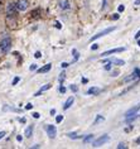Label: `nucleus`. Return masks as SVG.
<instances>
[{
    "label": "nucleus",
    "instance_id": "17",
    "mask_svg": "<svg viewBox=\"0 0 140 149\" xmlns=\"http://www.w3.org/2000/svg\"><path fill=\"white\" fill-rule=\"evenodd\" d=\"M112 62L115 63V65H119V66H123V65H125V62L123 61V59H112Z\"/></svg>",
    "mask_w": 140,
    "mask_h": 149
},
{
    "label": "nucleus",
    "instance_id": "41",
    "mask_svg": "<svg viewBox=\"0 0 140 149\" xmlns=\"http://www.w3.org/2000/svg\"><path fill=\"white\" fill-rule=\"evenodd\" d=\"M51 114H52V115H54V114H56V110H54V109H52V110H51Z\"/></svg>",
    "mask_w": 140,
    "mask_h": 149
},
{
    "label": "nucleus",
    "instance_id": "37",
    "mask_svg": "<svg viewBox=\"0 0 140 149\" xmlns=\"http://www.w3.org/2000/svg\"><path fill=\"white\" fill-rule=\"evenodd\" d=\"M135 38L136 39H138V38H140V31L138 32V33H136V34H135Z\"/></svg>",
    "mask_w": 140,
    "mask_h": 149
},
{
    "label": "nucleus",
    "instance_id": "42",
    "mask_svg": "<svg viewBox=\"0 0 140 149\" xmlns=\"http://www.w3.org/2000/svg\"><path fill=\"white\" fill-rule=\"evenodd\" d=\"M135 5H140V0H136V1H135Z\"/></svg>",
    "mask_w": 140,
    "mask_h": 149
},
{
    "label": "nucleus",
    "instance_id": "32",
    "mask_svg": "<svg viewBox=\"0 0 140 149\" xmlns=\"http://www.w3.org/2000/svg\"><path fill=\"white\" fill-rule=\"evenodd\" d=\"M60 91H61V94H64V92H66V87L62 86V87L60 88Z\"/></svg>",
    "mask_w": 140,
    "mask_h": 149
},
{
    "label": "nucleus",
    "instance_id": "35",
    "mask_svg": "<svg viewBox=\"0 0 140 149\" xmlns=\"http://www.w3.org/2000/svg\"><path fill=\"white\" fill-rule=\"evenodd\" d=\"M56 28H58V29H61V28H62V25H61V23H58V22H57V23H56Z\"/></svg>",
    "mask_w": 140,
    "mask_h": 149
},
{
    "label": "nucleus",
    "instance_id": "24",
    "mask_svg": "<svg viewBox=\"0 0 140 149\" xmlns=\"http://www.w3.org/2000/svg\"><path fill=\"white\" fill-rule=\"evenodd\" d=\"M19 80H20V79H19V77H15V79H14V80H13V85H17L18 82H19Z\"/></svg>",
    "mask_w": 140,
    "mask_h": 149
},
{
    "label": "nucleus",
    "instance_id": "28",
    "mask_svg": "<svg viewBox=\"0 0 140 149\" xmlns=\"http://www.w3.org/2000/svg\"><path fill=\"white\" fill-rule=\"evenodd\" d=\"M97 48H98V46H97V44H92L91 49H92V51H95V49H97Z\"/></svg>",
    "mask_w": 140,
    "mask_h": 149
},
{
    "label": "nucleus",
    "instance_id": "40",
    "mask_svg": "<svg viewBox=\"0 0 140 149\" xmlns=\"http://www.w3.org/2000/svg\"><path fill=\"white\" fill-rule=\"evenodd\" d=\"M117 74H119V72H117V71H115V72H112L111 76H117Z\"/></svg>",
    "mask_w": 140,
    "mask_h": 149
},
{
    "label": "nucleus",
    "instance_id": "16",
    "mask_svg": "<svg viewBox=\"0 0 140 149\" xmlns=\"http://www.w3.org/2000/svg\"><path fill=\"white\" fill-rule=\"evenodd\" d=\"M67 135H68V138H71V139H78V138H81L80 135H77L76 133H68Z\"/></svg>",
    "mask_w": 140,
    "mask_h": 149
},
{
    "label": "nucleus",
    "instance_id": "45",
    "mask_svg": "<svg viewBox=\"0 0 140 149\" xmlns=\"http://www.w3.org/2000/svg\"><path fill=\"white\" fill-rule=\"evenodd\" d=\"M135 141H136V143H138V144H140V138H138V139H136Z\"/></svg>",
    "mask_w": 140,
    "mask_h": 149
},
{
    "label": "nucleus",
    "instance_id": "4",
    "mask_svg": "<svg viewBox=\"0 0 140 149\" xmlns=\"http://www.w3.org/2000/svg\"><path fill=\"white\" fill-rule=\"evenodd\" d=\"M46 132L49 135V138H54V136H56V134H57V129H56V126H54V125L48 124L46 126Z\"/></svg>",
    "mask_w": 140,
    "mask_h": 149
},
{
    "label": "nucleus",
    "instance_id": "30",
    "mask_svg": "<svg viewBox=\"0 0 140 149\" xmlns=\"http://www.w3.org/2000/svg\"><path fill=\"white\" fill-rule=\"evenodd\" d=\"M134 72H135L136 74H138V77H140V70H139V68H135Z\"/></svg>",
    "mask_w": 140,
    "mask_h": 149
},
{
    "label": "nucleus",
    "instance_id": "5",
    "mask_svg": "<svg viewBox=\"0 0 140 149\" xmlns=\"http://www.w3.org/2000/svg\"><path fill=\"white\" fill-rule=\"evenodd\" d=\"M140 110V104H138L136 106H134V107H131L130 110H128L126 111V114H125V116H126V119L128 118H131V116H134V115H136V113Z\"/></svg>",
    "mask_w": 140,
    "mask_h": 149
},
{
    "label": "nucleus",
    "instance_id": "2",
    "mask_svg": "<svg viewBox=\"0 0 140 149\" xmlns=\"http://www.w3.org/2000/svg\"><path fill=\"white\" fill-rule=\"evenodd\" d=\"M109 140H110V136H109V135H102V136L97 138V139L94 141V147H95V148H97V147H101L102 144L107 143Z\"/></svg>",
    "mask_w": 140,
    "mask_h": 149
},
{
    "label": "nucleus",
    "instance_id": "1",
    "mask_svg": "<svg viewBox=\"0 0 140 149\" xmlns=\"http://www.w3.org/2000/svg\"><path fill=\"white\" fill-rule=\"evenodd\" d=\"M10 47H12V40H10L9 37H5L4 39L0 40V51L3 53H8L10 51Z\"/></svg>",
    "mask_w": 140,
    "mask_h": 149
},
{
    "label": "nucleus",
    "instance_id": "14",
    "mask_svg": "<svg viewBox=\"0 0 140 149\" xmlns=\"http://www.w3.org/2000/svg\"><path fill=\"white\" fill-rule=\"evenodd\" d=\"M98 92H100V88H97V87H91V88H88V90H87V95L98 94Z\"/></svg>",
    "mask_w": 140,
    "mask_h": 149
},
{
    "label": "nucleus",
    "instance_id": "39",
    "mask_svg": "<svg viewBox=\"0 0 140 149\" xmlns=\"http://www.w3.org/2000/svg\"><path fill=\"white\" fill-rule=\"evenodd\" d=\"M117 148H120V149H124V148H126V147H125L124 144H120V145H119V147H117Z\"/></svg>",
    "mask_w": 140,
    "mask_h": 149
},
{
    "label": "nucleus",
    "instance_id": "46",
    "mask_svg": "<svg viewBox=\"0 0 140 149\" xmlns=\"http://www.w3.org/2000/svg\"><path fill=\"white\" fill-rule=\"evenodd\" d=\"M138 44H139V46H140V40H138Z\"/></svg>",
    "mask_w": 140,
    "mask_h": 149
},
{
    "label": "nucleus",
    "instance_id": "20",
    "mask_svg": "<svg viewBox=\"0 0 140 149\" xmlns=\"http://www.w3.org/2000/svg\"><path fill=\"white\" fill-rule=\"evenodd\" d=\"M101 120H104V116H101V115H98V116L95 119V124H97L98 121H101Z\"/></svg>",
    "mask_w": 140,
    "mask_h": 149
},
{
    "label": "nucleus",
    "instance_id": "13",
    "mask_svg": "<svg viewBox=\"0 0 140 149\" xmlns=\"http://www.w3.org/2000/svg\"><path fill=\"white\" fill-rule=\"evenodd\" d=\"M138 79V74H136L135 72L131 74V76H128V77H125L124 79V82H130V81H132V80H136Z\"/></svg>",
    "mask_w": 140,
    "mask_h": 149
},
{
    "label": "nucleus",
    "instance_id": "29",
    "mask_svg": "<svg viewBox=\"0 0 140 149\" xmlns=\"http://www.w3.org/2000/svg\"><path fill=\"white\" fill-rule=\"evenodd\" d=\"M119 18H120V15H119V14H115V15H112V19H114V20L119 19Z\"/></svg>",
    "mask_w": 140,
    "mask_h": 149
},
{
    "label": "nucleus",
    "instance_id": "6",
    "mask_svg": "<svg viewBox=\"0 0 140 149\" xmlns=\"http://www.w3.org/2000/svg\"><path fill=\"white\" fill-rule=\"evenodd\" d=\"M125 48L121 47V48H114V49H110V51H106L101 54V57H107L109 54H112V53H117V52H124Z\"/></svg>",
    "mask_w": 140,
    "mask_h": 149
},
{
    "label": "nucleus",
    "instance_id": "22",
    "mask_svg": "<svg viewBox=\"0 0 140 149\" xmlns=\"http://www.w3.org/2000/svg\"><path fill=\"white\" fill-rule=\"evenodd\" d=\"M104 68H105L106 71H110V70H111V66H110V63H107V65H105V66H104Z\"/></svg>",
    "mask_w": 140,
    "mask_h": 149
},
{
    "label": "nucleus",
    "instance_id": "36",
    "mask_svg": "<svg viewBox=\"0 0 140 149\" xmlns=\"http://www.w3.org/2000/svg\"><path fill=\"white\" fill-rule=\"evenodd\" d=\"M35 68H37V65H32V66H30V70H32V71H34Z\"/></svg>",
    "mask_w": 140,
    "mask_h": 149
},
{
    "label": "nucleus",
    "instance_id": "23",
    "mask_svg": "<svg viewBox=\"0 0 140 149\" xmlns=\"http://www.w3.org/2000/svg\"><path fill=\"white\" fill-rule=\"evenodd\" d=\"M64 76H66V73H64V72H62V73H61V76H60V81H61V82L64 80Z\"/></svg>",
    "mask_w": 140,
    "mask_h": 149
},
{
    "label": "nucleus",
    "instance_id": "31",
    "mask_svg": "<svg viewBox=\"0 0 140 149\" xmlns=\"http://www.w3.org/2000/svg\"><path fill=\"white\" fill-rule=\"evenodd\" d=\"M32 107H33V105H32V104H28V105L25 106V109H27V110H30Z\"/></svg>",
    "mask_w": 140,
    "mask_h": 149
},
{
    "label": "nucleus",
    "instance_id": "18",
    "mask_svg": "<svg viewBox=\"0 0 140 149\" xmlns=\"http://www.w3.org/2000/svg\"><path fill=\"white\" fill-rule=\"evenodd\" d=\"M92 139H94V135H88V136L83 138V141H85V143H87V141H91Z\"/></svg>",
    "mask_w": 140,
    "mask_h": 149
},
{
    "label": "nucleus",
    "instance_id": "15",
    "mask_svg": "<svg viewBox=\"0 0 140 149\" xmlns=\"http://www.w3.org/2000/svg\"><path fill=\"white\" fill-rule=\"evenodd\" d=\"M25 135L28 138H30L33 135V125H29L27 129H25Z\"/></svg>",
    "mask_w": 140,
    "mask_h": 149
},
{
    "label": "nucleus",
    "instance_id": "25",
    "mask_svg": "<svg viewBox=\"0 0 140 149\" xmlns=\"http://www.w3.org/2000/svg\"><path fill=\"white\" fill-rule=\"evenodd\" d=\"M32 115H33V118H34V119H38V118H39V116H40V115H39V114H38V113H33V114H32Z\"/></svg>",
    "mask_w": 140,
    "mask_h": 149
},
{
    "label": "nucleus",
    "instance_id": "38",
    "mask_svg": "<svg viewBox=\"0 0 140 149\" xmlns=\"http://www.w3.org/2000/svg\"><path fill=\"white\" fill-rule=\"evenodd\" d=\"M4 135H5V132H0V139H1Z\"/></svg>",
    "mask_w": 140,
    "mask_h": 149
},
{
    "label": "nucleus",
    "instance_id": "21",
    "mask_svg": "<svg viewBox=\"0 0 140 149\" xmlns=\"http://www.w3.org/2000/svg\"><path fill=\"white\" fill-rule=\"evenodd\" d=\"M62 120H63V116H62V115H58V116L56 118V121L57 123H61Z\"/></svg>",
    "mask_w": 140,
    "mask_h": 149
},
{
    "label": "nucleus",
    "instance_id": "12",
    "mask_svg": "<svg viewBox=\"0 0 140 149\" xmlns=\"http://www.w3.org/2000/svg\"><path fill=\"white\" fill-rule=\"evenodd\" d=\"M48 88H51V84H48V85H46V86H43V87H40L39 88V91H37L35 94H34V96H39L40 94H42L43 91H46V90H48Z\"/></svg>",
    "mask_w": 140,
    "mask_h": 149
},
{
    "label": "nucleus",
    "instance_id": "26",
    "mask_svg": "<svg viewBox=\"0 0 140 149\" xmlns=\"http://www.w3.org/2000/svg\"><path fill=\"white\" fill-rule=\"evenodd\" d=\"M71 90H72L73 92H77V87L75 86V85H71Z\"/></svg>",
    "mask_w": 140,
    "mask_h": 149
},
{
    "label": "nucleus",
    "instance_id": "43",
    "mask_svg": "<svg viewBox=\"0 0 140 149\" xmlns=\"http://www.w3.org/2000/svg\"><path fill=\"white\" fill-rule=\"evenodd\" d=\"M87 81H88L87 79H82V82H83V84H86V82H87Z\"/></svg>",
    "mask_w": 140,
    "mask_h": 149
},
{
    "label": "nucleus",
    "instance_id": "33",
    "mask_svg": "<svg viewBox=\"0 0 140 149\" xmlns=\"http://www.w3.org/2000/svg\"><path fill=\"white\" fill-rule=\"evenodd\" d=\"M68 65H69V63L63 62V63H62V67H63V68H66V67H68Z\"/></svg>",
    "mask_w": 140,
    "mask_h": 149
},
{
    "label": "nucleus",
    "instance_id": "10",
    "mask_svg": "<svg viewBox=\"0 0 140 149\" xmlns=\"http://www.w3.org/2000/svg\"><path fill=\"white\" fill-rule=\"evenodd\" d=\"M58 4H60V8L61 9H68L69 8L68 0H60V1H58Z\"/></svg>",
    "mask_w": 140,
    "mask_h": 149
},
{
    "label": "nucleus",
    "instance_id": "19",
    "mask_svg": "<svg viewBox=\"0 0 140 149\" xmlns=\"http://www.w3.org/2000/svg\"><path fill=\"white\" fill-rule=\"evenodd\" d=\"M72 53H73V56H75V61H77V59L80 58V54H78V52H77L76 49H73V51H72Z\"/></svg>",
    "mask_w": 140,
    "mask_h": 149
},
{
    "label": "nucleus",
    "instance_id": "44",
    "mask_svg": "<svg viewBox=\"0 0 140 149\" xmlns=\"http://www.w3.org/2000/svg\"><path fill=\"white\" fill-rule=\"evenodd\" d=\"M17 139L19 140V141H21V136H20V135H18V136H17Z\"/></svg>",
    "mask_w": 140,
    "mask_h": 149
},
{
    "label": "nucleus",
    "instance_id": "34",
    "mask_svg": "<svg viewBox=\"0 0 140 149\" xmlns=\"http://www.w3.org/2000/svg\"><path fill=\"white\" fill-rule=\"evenodd\" d=\"M124 9H125V8H124V5H120V6H119V12H120V13H121V12H124Z\"/></svg>",
    "mask_w": 140,
    "mask_h": 149
},
{
    "label": "nucleus",
    "instance_id": "8",
    "mask_svg": "<svg viewBox=\"0 0 140 149\" xmlns=\"http://www.w3.org/2000/svg\"><path fill=\"white\" fill-rule=\"evenodd\" d=\"M17 8L19 10H27L28 8V0H19L17 3Z\"/></svg>",
    "mask_w": 140,
    "mask_h": 149
},
{
    "label": "nucleus",
    "instance_id": "27",
    "mask_svg": "<svg viewBox=\"0 0 140 149\" xmlns=\"http://www.w3.org/2000/svg\"><path fill=\"white\" fill-rule=\"evenodd\" d=\"M40 56H42V54H40V52H35L34 57H35V58H40Z\"/></svg>",
    "mask_w": 140,
    "mask_h": 149
},
{
    "label": "nucleus",
    "instance_id": "9",
    "mask_svg": "<svg viewBox=\"0 0 140 149\" xmlns=\"http://www.w3.org/2000/svg\"><path fill=\"white\" fill-rule=\"evenodd\" d=\"M51 67H52V65H51V63H48V65H46V66L40 67L39 70H37V73H44V72H48V71L51 70Z\"/></svg>",
    "mask_w": 140,
    "mask_h": 149
},
{
    "label": "nucleus",
    "instance_id": "11",
    "mask_svg": "<svg viewBox=\"0 0 140 149\" xmlns=\"http://www.w3.org/2000/svg\"><path fill=\"white\" fill-rule=\"evenodd\" d=\"M73 101H75V99H73L72 96H71V97H68V99H67V101H66V102H64V105H63V109H64V110L69 109V107H71V105L73 104Z\"/></svg>",
    "mask_w": 140,
    "mask_h": 149
},
{
    "label": "nucleus",
    "instance_id": "3",
    "mask_svg": "<svg viewBox=\"0 0 140 149\" xmlns=\"http://www.w3.org/2000/svg\"><path fill=\"white\" fill-rule=\"evenodd\" d=\"M112 31H115V27H110V28H107V29H105V31L97 33L96 36L92 37L91 40H95V39H97V38H101V37H104V36H106V34H109V33H111Z\"/></svg>",
    "mask_w": 140,
    "mask_h": 149
},
{
    "label": "nucleus",
    "instance_id": "7",
    "mask_svg": "<svg viewBox=\"0 0 140 149\" xmlns=\"http://www.w3.org/2000/svg\"><path fill=\"white\" fill-rule=\"evenodd\" d=\"M15 10H17V4L10 3V4L8 5V8H6V13H8L9 17H13L14 14H15Z\"/></svg>",
    "mask_w": 140,
    "mask_h": 149
}]
</instances>
